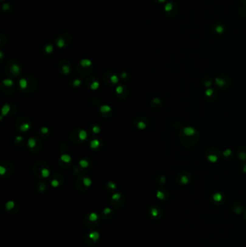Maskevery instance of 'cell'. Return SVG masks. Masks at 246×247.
Listing matches in <instances>:
<instances>
[{"label": "cell", "mask_w": 246, "mask_h": 247, "mask_svg": "<svg viewBox=\"0 0 246 247\" xmlns=\"http://www.w3.org/2000/svg\"><path fill=\"white\" fill-rule=\"evenodd\" d=\"M238 15L242 17H246V5L242 6L237 9Z\"/></svg>", "instance_id": "obj_25"}, {"label": "cell", "mask_w": 246, "mask_h": 247, "mask_svg": "<svg viewBox=\"0 0 246 247\" xmlns=\"http://www.w3.org/2000/svg\"><path fill=\"white\" fill-rule=\"evenodd\" d=\"M125 202V199L121 193H115L110 198V204L113 208L119 209L123 206Z\"/></svg>", "instance_id": "obj_9"}, {"label": "cell", "mask_w": 246, "mask_h": 247, "mask_svg": "<svg viewBox=\"0 0 246 247\" xmlns=\"http://www.w3.org/2000/svg\"><path fill=\"white\" fill-rule=\"evenodd\" d=\"M214 82V80L210 76H205L201 79V83L205 88H209L213 85Z\"/></svg>", "instance_id": "obj_20"}, {"label": "cell", "mask_w": 246, "mask_h": 247, "mask_svg": "<svg viewBox=\"0 0 246 247\" xmlns=\"http://www.w3.org/2000/svg\"><path fill=\"white\" fill-rule=\"evenodd\" d=\"M5 172H6V169H5L2 165H1V166H0V173H1L2 175H4Z\"/></svg>", "instance_id": "obj_51"}, {"label": "cell", "mask_w": 246, "mask_h": 247, "mask_svg": "<svg viewBox=\"0 0 246 247\" xmlns=\"http://www.w3.org/2000/svg\"><path fill=\"white\" fill-rule=\"evenodd\" d=\"M149 216L154 221H159L163 216V210L158 205H152L148 210Z\"/></svg>", "instance_id": "obj_8"}, {"label": "cell", "mask_w": 246, "mask_h": 247, "mask_svg": "<svg viewBox=\"0 0 246 247\" xmlns=\"http://www.w3.org/2000/svg\"><path fill=\"white\" fill-rule=\"evenodd\" d=\"M72 40L71 35L68 33H64L59 34L56 38L55 43L59 48H64L65 46H68Z\"/></svg>", "instance_id": "obj_7"}, {"label": "cell", "mask_w": 246, "mask_h": 247, "mask_svg": "<svg viewBox=\"0 0 246 247\" xmlns=\"http://www.w3.org/2000/svg\"><path fill=\"white\" fill-rule=\"evenodd\" d=\"M243 213H244V217H245V220L246 221V208H245V210H244Z\"/></svg>", "instance_id": "obj_57"}, {"label": "cell", "mask_w": 246, "mask_h": 247, "mask_svg": "<svg viewBox=\"0 0 246 247\" xmlns=\"http://www.w3.org/2000/svg\"><path fill=\"white\" fill-rule=\"evenodd\" d=\"M30 124L28 123H26V124H23L20 126V130L22 131V132H27V131H28L29 129H30Z\"/></svg>", "instance_id": "obj_34"}, {"label": "cell", "mask_w": 246, "mask_h": 247, "mask_svg": "<svg viewBox=\"0 0 246 247\" xmlns=\"http://www.w3.org/2000/svg\"><path fill=\"white\" fill-rule=\"evenodd\" d=\"M19 85H20V88L22 89H25L28 86V81H27L25 78H21L20 81H19Z\"/></svg>", "instance_id": "obj_30"}, {"label": "cell", "mask_w": 246, "mask_h": 247, "mask_svg": "<svg viewBox=\"0 0 246 247\" xmlns=\"http://www.w3.org/2000/svg\"><path fill=\"white\" fill-rule=\"evenodd\" d=\"M9 111H10V106L8 104H5L2 107V115L6 116L9 112Z\"/></svg>", "instance_id": "obj_27"}, {"label": "cell", "mask_w": 246, "mask_h": 247, "mask_svg": "<svg viewBox=\"0 0 246 247\" xmlns=\"http://www.w3.org/2000/svg\"><path fill=\"white\" fill-rule=\"evenodd\" d=\"M126 75H127V73H126V72H123V73H122V74H121V76L122 78H125L126 77Z\"/></svg>", "instance_id": "obj_55"}, {"label": "cell", "mask_w": 246, "mask_h": 247, "mask_svg": "<svg viewBox=\"0 0 246 247\" xmlns=\"http://www.w3.org/2000/svg\"><path fill=\"white\" fill-rule=\"evenodd\" d=\"M90 147L92 149H96L98 147L100 146V141H98V140H92L90 142Z\"/></svg>", "instance_id": "obj_29"}, {"label": "cell", "mask_w": 246, "mask_h": 247, "mask_svg": "<svg viewBox=\"0 0 246 247\" xmlns=\"http://www.w3.org/2000/svg\"><path fill=\"white\" fill-rule=\"evenodd\" d=\"M10 70L12 74L18 75L21 71V67L17 60H12L10 62Z\"/></svg>", "instance_id": "obj_18"}, {"label": "cell", "mask_w": 246, "mask_h": 247, "mask_svg": "<svg viewBox=\"0 0 246 247\" xmlns=\"http://www.w3.org/2000/svg\"><path fill=\"white\" fill-rule=\"evenodd\" d=\"M222 157L225 160H230L232 157V151L230 149L224 150L223 152L222 153Z\"/></svg>", "instance_id": "obj_22"}, {"label": "cell", "mask_w": 246, "mask_h": 247, "mask_svg": "<svg viewBox=\"0 0 246 247\" xmlns=\"http://www.w3.org/2000/svg\"><path fill=\"white\" fill-rule=\"evenodd\" d=\"M240 2H241V3H243V4H244V5H246V0H239Z\"/></svg>", "instance_id": "obj_56"}, {"label": "cell", "mask_w": 246, "mask_h": 247, "mask_svg": "<svg viewBox=\"0 0 246 247\" xmlns=\"http://www.w3.org/2000/svg\"><path fill=\"white\" fill-rule=\"evenodd\" d=\"M154 2L157 4H162V3L165 2L166 0H154Z\"/></svg>", "instance_id": "obj_52"}, {"label": "cell", "mask_w": 246, "mask_h": 247, "mask_svg": "<svg viewBox=\"0 0 246 247\" xmlns=\"http://www.w3.org/2000/svg\"><path fill=\"white\" fill-rule=\"evenodd\" d=\"M82 184L86 188H88V187H90L92 185V180L88 177H85L82 180Z\"/></svg>", "instance_id": "obj_26"}, {"label": "cell", "mask_w": 246, "mask_h": 247, "mask_svg": "<svg viewBox=\"0 0 246 247\" xmlns=\"http://www.w3.org/2000/svg\"><path fill=\"white\" fill-rule=\"evenodd\" d=\"M81 84V80H79V79H77L74 81V86H79V85Z\"/></svg>", "instance_id": "obj_50"}, {"label": "cell", "mask_w": 246, "mask_h": 247, "mask_svg": "<svg viewBox=\"0 0 246 247\" xmlns=\"http://www.w3.org/2000/svg\"><path fill=\"white\" fill-rule=\"evenodd\" d=\"M101 217L95 212L87 213L83 218V223L89 229H95L100 224Z\"/></svg>", "instance_id": "obj_2"}, {"label": "cell", "mask_w": 246, "mask_h": 247, "mask_svg": "<svg viewBox=\"0 0 246 247\" xmlns=\"http://www.w3.org/2000/svg\"><path fill=\"white\" fill-rule=\"evenodd\" d=\"M79 137L81 140H82V141L86 140L87 137H88V134H87L86 131H85V130H83V129H82V130H81L79 133Z\"/></svg>", "instance_id": "obj_31"}, {"label": "cell", "mask_w": 246, "mask_h": 247, "mask_svg": "<svg viewBox=\"0 0 246 247\" xmlns=\"http://www.w3.org/2000/svg\"><path fill=\"white\" fill-rule=\"evenodd\" d=\"M226 28L222 23H215L212 28V31L214 34L216 35H222L225 32Z\"/></svg>", "instance_id": "obj_15"}, {"label": "cell", "mask_w": 246, "mask_h": 247, "mask_svg": "<svg viewBox=\"0 0 246 247\" xmlns=\"http://www.w3.org/2000/svg\"><path fill=\"white\" fill-rule=\"evenodd\" d=\"M54 51L53 45L51 43H47L43 48V52L46 54H50Z\"/></svg>", "instance_id": "obj_23"}, {"label": "cell", "mask_w": 246, "mask_h": 247, "mask_svg": "<svg viewBox=\"0 0 246 247\" xmlns=\"http://www.w3.org/2000/svg\"><path fill=\"white\" fill-rule=\"evenodd\" d=\"M61 161H63L64 162H65V163H68V162L71 161V156H69V155L64 154V155L61 156Z\"/></svg>", "instance_id": "obj_33"}, {"label": "cell", "mask_w": 246, "mask_h": 247, "mask_svg": "<svg viewBox=\"0 0 246 247\" xmlns=\"http://www.w3.org/2000/svg\"><path fill=\"white\" fill-rule=\"evenodd\" d=\"M3 84L6 86H11L14 84V82L10 79H5L3 80Z\"/></svg>", "instance_id": "obj_37"}, {"label": "cell", "mask_w": 246, "mask_h": 247, "mask_svg": "<svg viewBox=\"0 0 246 247\" xmlns=\"http://www.w3.org/2000/svg\"><path fill=\"white\" fill-rule=\"evenodd\" d=\"M205 99L209 103H213L217 98V91L214 88H207L204 92Z\"/></svg>", "instance_id": "obj_12"}, {"label": "cell", "mask_w": 246, "mask_h": 247, "mask_svg": "<svg viewBox=\"0 0 246 247\" xmlns=\"http://www.w3.org/2000/svg\"><path fill=\"white\" fill-rule=\"evenodd\" d=\"M41 175L44 178H47L50 175V171L47 169H44L41 171Z\"/></svg>", "instance_id": "obj_36"}, {"label": "cell", "mask_w": 246, "mask_h": 247, "mask_svg": "<svg viewBox=\"0 0 246 247\" xmlns=\"http://www.w3.org/2000/svg\"><path fill=\"white\" fill-rule=\"evenodd\" d=\"M46 190V186L45 185V184H43V183H41L40 185L38 187V191H39L40 192H44Z\"/></svg>", "instance_id": "obj_44"}, {"label": "cell", "mask_w": 246, "mask_h": 247, "mask_svg": "<svg viewBox=\"0 0 246 247\" xmlns=\"http://www.w3.org/2000/svg\"><path fill=\"white\" fill-rule=\"evenodd\" d=\"M232 212L236 215H241L244 212V207L243 205L239 202H236V203L233 204L232 206Z\"/></svg>", "instance_id": "obj_19"}, {"label": "cell", "mask_w": 246, "mask_h": 247, "mask_svg": "<svg viewBox=\"0 0 246 247\" xmlns=\"http://www.w3.org/2000/svg\"><path fill=\"white\" fill-rule=\"evenodd\" d=\"M192 175L187 171H181L176 177V182L179 186H186L192 181Z\"/></svg>", "instance_id": "obj_6"}, {"label": "cell", "mask_w": 246, "mask_h": 247, "mask_svg": "<svg viewBox=\"0 0 246 247\" xmlns=\"http://www.w3.org/2000/svg\"><path fill=\"white\" fill-rule=\"evenodd\" d=\"M51 184L53 187L57 188V187H58L60 185V182L59 180H57V179H53V180H51Z\"/></svg>", "instance_id": "obj_41"}, {"label": "cell", "mask_w": 246, "mask_h": 247, "mask_svg": "<svg viewBox=\"0 0 246 247\" xmlns=\"http://www.w3.org/2000/svg\"><path fill=\"white\" fill-rule=\"evenodd\" d=\"M211 202L216 206H220L226 201V196L223 192H217L213 193L210 197Z\"/></svg>", "instance_id": "obj_11"}, {"label": "cell", "mask_w": 246, "mask_h": 247, "mask_svg": "<svg viewBox=\"0 0 246 247\" xmlns=\"http://www.w3.org/2000/svg\"><path fill=\"white\" fill-rule=\"evenodd\" d=\"M28 146L30 147V148H34L35 146H36V140L33 137H31L30 138L28 141Z\"/></svg>", "instance_id": "obj_35"}, {"label": "cell", "mask_w": 246, "mask_h": 247, "mask_svg": "<svg viewBox=\"0 0 246 247\" xmlns=\"http://www.w3.org/2000/svg\"><path fill=\"white\" fill-rule=\"evenodd\" d=\"M48 131H49V129H48V127H43L41 128V132L43 133V134H47L48 132Z\"/></svg>", "instance_id": "obj_49"}, {"label": "cell", "mask_w": 246, "mask_h": 247, "mask_svg": "<svg viewBox=\"0 0 246 247\" xmlns=\"http://www.w3.org/2000/svg\"><path fill=\"white\" fill-rule=\"evenodd\" d=\"M116 92H117V93L121 94V93H122V92H123V87H122L121 85L118 86L117 88H116Z\"/></svg>", "instance_id": "obj_47"}, {"label": "cell", "mask_w": 246, "mask_h": 247, "mask_svg": "<svg viewBox=\"0 0 246 247\" xmlns=\"http://www.w3.org/2000/svg\"><path fill=\"white\" fill-rule=\"evenodd\" d=\"M1 1H4V0H1Z\"/></svg>", "instance_id": "obj_58"}, {"label": "cell", "mask_w": 246, "mask_h": 247, "mask_svg": "<svg viewBox=\"0 0 246 247\" xmlns=\"http://www.w3.org/2000/svg\"><path fill=\"white\" fill-rule=\"evenodd\" d=\"M205 157L209 162L212 163H217L222 157V152L218 148L214 147H211L205 152Z\"/></svg>", "instance_id": "obj_5"}, {"label": "cell", "mask_w": 246, "mask_h": 247, "mask_svg": "<svg viewBox=\"0 0 246 247\" xmlns=\"http://www.w3.org/2000/svg\"><path fill=\"white\" fill-rule=\"evenodd\" d=\"M179 139L185 148H193L199 139L198 131L193 127H185L179 132Z\"/></svg>", "instance_id": "obj_1"}, {"label": "cell", "mask_w": 246, "mask_h": 247, "mask_svg": "<svg viewBox=\"0 0 246 247\" xmlns=\"http://www.w3.org/2000/svg\"><path fill=\"white\" fill-rule=\"evenodd\" d=\"M1 9L3 13H6V14H7V13L10 12L12 11V6L11 4H9L8 2L4 3L3 5H2Z\"/></svg>", "instance_id": "obj_21"}, {"label": "cell", "mask_w": 246, "mask_h": 247, "mask_svg": "<svg viewBox=\"0 0 246 247\" xmlns=\"http://www.w3.org/2000/svg\"><path fill=\"white\" fill-rule=\"evenodd\" d=\"M100 111L102 113H109L111 111V108L108 105H102L101 107L100 108Z\"/></svg>", "instance_id": "obj_28"}, {"label": "cell", "mask_w": 246, "mask_h": 247, "mask_svg": "<svg viewBox=\"0 0 246 247\" xmlns=\"http://www.w3.org/2000/svg\"><path fill=\"white\" fill-rule=\"evenodd\" d=\"M100 238V233L95 229H90V231H87L83 236V242L89 246H93L99 242Z\"/></svg>", "instance_id": "obj_3"}, {"label": "cell", "mask_w": 246, "mask_h": 247, "mask_svg": "<svg viewBox=\"0 0 246 247\" xmlns=\"http://www.w3.org/2000/svg\"><path fill=\"white\" fill-rule=\"evenodd\" d=\"M92 132H93L94 133H95V134H97V133H99L100 132V127L94 126L93 127H92Z\"/></svg>", "instance_id": "obj_48"}, {"label": "cell", "mask_w": 246, "mask_h": 247, "mask_svg": "<svg viewBox=\"0 0 246 247\" xmlns=\"http://www.w3.org/2000/svg\"><path fill=\"white\" fill-rule=\"evenodd\" d=\"M79 64L82 67H89L92 65V61L88 59H84L79 61Z\"/></svg>", "instance_id": "obj_24"}, {"label": "cell", "mask_w": 246, "mask_h": 247, "mask_svg": "<svg viewBox=\"0 0 246 247\" xmlns=\"http://www.w3.org/2000/svg\"><path fill=\"white\" fill-rule=\"evenodd\" d=\"M241 168H242V170H243V172L246 173V163H243V165H242Z\"/></svg>", "instance_id": "obj_53"}, {"label": "cell", "mask_w": 246, "mask_h": 247, "mask_svg": "<svg viewBox=\"0 0 246 247\" xmlns=\"http://www.w3.org/2000/svg\"><path fill=\"white\" fill-rule=\"evenodd\" d=\"M110 81L113 82V84H116L118 82H119V78H118L117 75H113L110 77Z\"/></svg>", "instance_id": "obj_42"}, {"label": "cell", "mask_w": 246, "mask_h": 247, "mask_svg": "<svg viewBox=\"0 0 246 247\" xmlns=\"http://www.w3.org/2000/svg\"><path fill=\"white\" fill-rule=\"evenodd\" d=\"M156 197L161 201H167L170 198V192L167 189L160 188L157 191Z\"/></svg>", "instance_id": "obj_14"}, {"label": "cell", "mask_w": 246, "mask_h": 247, "mask_svg": "<svg viewBox=\"0 0 246 247\" xmlns=\"http://www.w3.org/2000/svg\"><path fill=\"white\" fill-rule=\"evenodd\" d=\"M152 103L154 104H155V105H157V106H162V101L159 98H154V99L152 100Z\"/></svg>", "instance_id": "obj_39"}, {"label": "cell", "mask_w": 246, "mask_h": 247, "mask_svg": "<svg viewBox=\"0 0 246 247\" xmlns=\"http://www.w3.org/2000/svg\"><path fill=\"white\" fill-rule=\"evenodd\" d=\"M165 181H166L165 176H160V178H159V180H158L159 184L162 185V184H164L165 183Z\"/></svg>", "instance_id": "obj_45"}, {"label": "cell", "mask_w": 246, "mask_h": 247, "mask_svg": "<svg viewBox=\"0 0 246 247\" xmlns=\"http://www.w3.org/2000/svg\"><path fill=\"white\" fill-rule=\"evenodd\" d=\"M5 209L7 211V213L15 215V214H17L19 212L20 207H19V204L17 202L10 200V201H8L5 204Z\"/></svg>", "instance_id": "obj_13"}, {"label": "cell", "mask_w": 246, "mask_h": 247, "mask_svg": "<svg viewBox=\"0 0 246 247\" xmlns=\"http://www.w3.org/2000/svg\"><path fill=\"white\" fill-rule=\"evenodd\" d=\"M179 8L176 3L173 2H169L165 5L164 11L165 15L169 17H174L177 15Z\"/></svg>", "instance_id": "obj_10"}, {"label": "cell", "mask_w": 246, "mask_h": 247, "mask_svg": "<svg viewBox=\"0 0 246 247\" xmlns=\"http://www.w3.org/2000/svg\"><path fill=\"white\" fill-rule=\"evenodd\" d=\"M107 186H108L109 189H110V190H116V185L115 184H114V183L111 182V181H110V182L108 183V184H107Z\"/></svg>", "instance_id": "obj_46"}, {"label": "cell", "mask_w": 246, "mask_h": 247, "mask_svg": "<svg viewBox=\"0 0 246 247\" xmlns=\"http://www.w3.org/2000/svg\"><path fill=\"white\" fill-rule=\"evenodd\" d=\"M214 83L218 89H227L231 85V78L225 74L218 75L214 79Z\"/></svg>", "instance_id": "obj_4"}, {"label": "cell", "mask_w": 246, "mask_h": 247, "mask_svg": "<svg viewBox=\"0 0 246 247\" xmlns=\"http://www.w3.org/2000/svg\"><path fill=\"white\" fill-rule=\"evenodd\" d=\"M23 140V137L22 136H17L16 137V140L17 142H20V141H22Z\"/></svg>", "instance_id": "obj_54"}, {"label": "cell", "mask_w": 246, "mask_h": 247, "mask_svg": "<svg viewBox=\"0 0 246 247\" xmlns=\"http://www.w3.org/2000/svg\"><path fill=\"white\" fill-rule=\"evenodd\" d=\"M236 155L240 161H246V146H241L238 148L236 152Z\"/></svg>", "instance_id": "obj_17"}, {"label": "cell", "mask_w": 246, "mask_h": 247, "mask_svg": "<svg viewBox=\"0 0 246 247\" xmlns=\"http://www.w3.org/2000/svg\"><path fill=\"white\" fill-rule=\"evenodd\" d=\"M61 69H62V72H63L64 74H65V75L69 74V73L70 72V71H71V69H70V67H69V65L66 64H64L62 65Z\"/></svg>", "instance_id": "obj_32"}, {"label": "cell", "mask_w": 246, "mask_h": 247, "mask_svg": "<svg viewBox=\"0 0 246 247\" xmlns=\"http://www.w3.org/2000/svg\"><path fill=\"white\" fill-rule=\"evenodd\" d=\"M79 165H81L82 168H87L88 166V162L86 161V160H81L79 161Z\"/></svg>", "instance_id": "obj_43"}, {"label": "cell", "mask_w": 246, "mask_h": 247, "mask_svg": "<svg viewBox=\"0 0 246 247\" xmlns=\"http://www.w3.org/2000/svg\"><path fill=\"white\" fill-rule=\"evenodd\" d=\"M101 215H102V218L108 221V220H111L112 218H113V217H114V215H115V213H114V211L111 209V208L106 207L102 210Z\"/></svg>", "instance_id": "obj_16"}, {"label": "cell", "mask_w": 246, "mask_h": 247, "mask_svg": "<svg viewBox=\"0 0 246 247\" xmlns=\"http://www.w3.org/2000/svg\"><path fill=\"white\" fill-rule=\"evenodd\" d=\"M147 126V123H145L144 121H140L138 122V124H137V127H138L139 129H144L146 128Z\"/></svg>", "instance_id": "obj_38"}, {"label": "cell", "mask_w": 246, "mask_h": 247, "mask_svg": "<svg viewBox=\"0 0 246 247\" xmlns=\"http://www.w3.org/2000/svg\"><path fill=\"white\" fill-rule=\"evenodd\" d=\"M99 85H100L99 82H97V81H95V82H93L92 84H91L90 88H91V89H92V90H95L98 89V88H99Z\"/></svg>", "instance_id": "obj_40"}]
</instances>
